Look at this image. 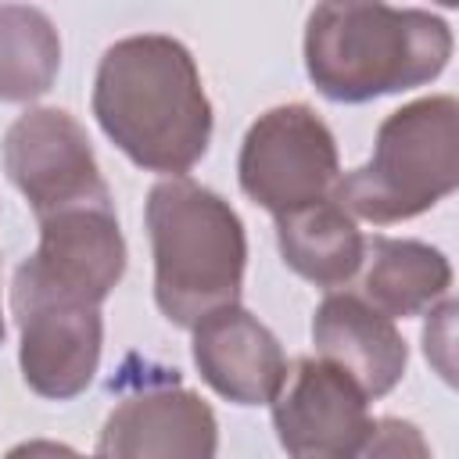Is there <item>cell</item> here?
I'll return each mask as SVG.
<instances>
[{
	"label": "cell",
	"mask_w": 459,
	"mask_h": 459,
	"mask_svg": "<svg viewBox=\"0 0 459 459\" xmlns=\"http://www.w3.org/2000/svg\"><path fill=\"white\" fill-rule=\"evenodd\" d=\"M154 251V301L176 326H194L215 308L237 305L247 262L240 215L215 190L169 176L147 194Z\"/></svg>",
	"instance_id": "3"
},
{
	"label": "cell",
	"mask_w": 459,
	"mask_h": 459,
	"mask_svg": "<svg viewBox=\"0 0 459 459\" xmlns=\"http://www.w3.org/2000/svg\"><path fill=\"white\" fill-rule=\"evenodd\" d=\"M359 269H362L359 298L369 301L387 319L420 316L434 308V301L445 298L452 283L448 258L423 240L369 237Z\"/></svg>",
	"instance_id": "14"
},
{
	"label": "cell",
	"mask_w": 459,
	"mask_h": 459,
	"mask_svg": "<svg viewBox=\"0 0 459 459\" xmlns=\"http://www.w3.org/2000/svg\"><path fill=\"white\" fill-rule=\"evenodd\" d=\"M452 319H455V305L445 301L441 308H434L430 323L423 326L427 359H434V366L441 369L445 380H452Z\"/></svg>",
	"instance_id": "17"
},
{
	"label": "cell",
	"mask_w": 459,
	"mask_h": 459,
	"mask_svg": "<svg viewBox=\"0 0 459 459\" xmlns=\"http://www.w3.org/2000/svg\"><path fill=\"white\" fill-rule=\"evenodd\" d=\"M237 176L240 190L273 215L323 201L341 179L333 133L305 104L269 108L240 143Z\"/></svg>",
	"instance_id": "6"
},
{
	"label": "cell",
	"mask_w": 459,
	"mask_h": 459,
	"mask_svg": "<svg viewBox=\"0 0 459 459\" xmlns=\"http://www.w3.org/2000/svg\"><path fill=\"white\" fill-rule=\"evenodd\" d=\"M448 57V22L420 7L319 4L305 25L308 79L344 104L423 86L445 72Z\"/></svg>",
	"instance_id": "2"
},
{
	"label": "cell",
	"mask_w": 459,
	"mask_h": 459,
	"mask_svg": "<svg viewBox=\"0 0 459 459\" xmlns=\"http://www.w3.org/2000/svg\"><path fill=\"white\" fill-rule=\"evenodd\" d=\"M312 344L319 359L348 373L366 398L387 394L409 362V348L384 312L351 290H333L312 316Z\"/></svg>",
	"instance_id": "12"
},
{
	"label": "cell",
	"mask_w": 459,
	"mask_h": 459,
	"mask_svg": "<svg viewBox=\"0 0 459 459\" xmlns=\"http://www.w3.org/2000/svg\"><path fill=\"white\" fill-rule=\"evenodd\" d=\"M4 459H90V455H79L75 448L57 445V441H22ZM93 459H100V455H93Z\"/></svg>",
	"instance_id": "18"
},
{
	"label": "cell",
	"mask_w": 459,
	"mask_h": 459,
	"mask_svg": "<svg viewBox=\"0 0 459 459\" xmlns=\"http://www.w3.org/2000/svg\"><path fill=\"white\" fill-rule=\"evenodd\" d=\"M190 330L194 362L212 391L237 405H262L276 398L287 377V359L273 330L258 323L247 308H215Z\"/></svg>",
	"instance_id": "11"
},
{
	"label": "cell",
	"mask_w": 459,
	"mask_h": 459,
	"mask_svg": "<svg viewBox=\"0 0 459 459\" xmlns=\"http://www.w3.org/2000/svg\"><path fill=\"white\" fill-rule=\"evenodd\" d=\"M219 423L212 405L172 380L129 391L104 420L100 459H215Z\"/></svg>",
	"instance_id": "9"
},
{
	"label": "cell",
	"mask_w": 459,
	"mask_h": 459,
	"mask_svg": "<svg viewBox=\"0 0 459 459\" xmlns=\"http://www.w3.org/2000/svg\"><path fill=\"white\" fill-rule=\"evenodd\" d=\"M0 341H4V316H0Z\"/></svg>",
	"instance_id": "19"
},
{
	"label": "cell",
	"mask_w": 459,
	"mask_h": 459,
	"mask_svg": "<svg viewBox=\"0 0 459 459\" xmlns=\"http://www.w3.org/2000/svg\"><path fill=\"white\" fill-rule=\"evenodd\" d=\"M362 387L326 359H298L273 398V427L290 459H355L373 420Z\"/></svg>",
	"instance_id": "8"
},
{
	"label": "cell",
	"mask_w": 459,
	"mask_h": 459,
	"mask_svg": "<svg viewBox=\"0 0 459 459\" xmlns=\"http://www.w3.org/2000/svg\"><path fill=\"white\" fill-rule=\"evenodd\" d=\"M276 244L283 262L316 287L348 283L359 273L366 251L355 219L333 194L287 215H276Z\"/></svg>",
	"instance_id": "13"
},
{
	"label": "cell",
	"mask_w": 459,
	"mask_h": 459,
	"mask_svg": "<svg viewBox=\"0 0 459 459\" xmlns=\"http://www.w3.org/2000/svg\"><path fill=\"white\" fill-rule=\"evenodd\" d=\"M459 183V104L448 93L391 111L366 165L344 172L333 197L351 219L377 226L423 215Z\"/></svg>",
	"instance_id": "4"
},
{
	"label": "cell",
	"mask_w": 459,
	"mask_h": 459,
	"mask_svg": "<svg viewBox=\"0 0 459 459\" xmlns=\"http://www.w3.org/2000/svg\"><path fill=\"white\" fill-rule=\"evenodd\" d=\"M4 169L36 219L82 204H111L86 129L61 108H32L11 122Z\"/></svg>",
	"instance_id": "7"
},
{
	"label": "cell",
	"mask_w": 459,
	"mask_h": 459,
	"mask_svg": "<svg viewBox=\"0 0 459 459\" xmlns=\"http://www.w3.org/2000/svg\"><path fill=\"white\" fill-rule=\"evenodd\" d=\"M61 68V39L39 7L0 4V100H32Z\"/></svg>",
	"instance_id": "15"
},
{
	"label": "cell",
	"mask_w": 459,
	"mask_h": 459,
	"mask_svg": "<svg viewBox=\"0 0 459 459\" xmlns=\"http://www.w3.org/2000/svg\"><path fill=\"white\" fill-rule=\"evenodd\" d=\"M355 459H434V452H430V445L416 423L398 420V416H384L373 423V430H369V437Z\"/></svg>",
	"instance_id": "16"
},
{
	"label": "cell",
	"mask_w": 459,
	"mask_h": 459,
	"mask_svg": "<svg viewBox=\"0 0 459 459\" xmlns=\"http://www.w3.org/2000/svg\"><path fill=\"white\" fill-rule=\"evenodd\" d=\"M22 348L18 366L22 380L43 398H75L90 387L100 366L104 323L100 308L65 305V301H32L11 298Z\"/></svg>",
	"instance_id": "10"
},
{
	"label": "cell",
	"mask_w": 459,
	"mask_h": 459,
	"mask_svg": "<svg viewBox=\"0 0 459 459\" xmlns=\"http://www.w3.org/2000/svg\"><path fill=\"white\" fill-rule=\"evenodd\" d=\"M100 129L140 169L183 176L212 140V104L190 50L161 32L111 43L93 79Z\"/></svg>",
	"instance_id": "1"
},
{
	"label": "cell",
	"mask_w": 459,
	"mask_h": 459,
	"mask_svg": "<svg viewBox=\"0 0 459 459\" xmlns=\"http://www.w3.org/2000/svg\"><path fill=\"white\" fill-rule=\"evenodd\" d=\"M36 222L39 244L14 269L11 298L100 308L126 273V240L115 204H82Z\"/></svg>",
	"instance_id": "5"
}]
</instances>
